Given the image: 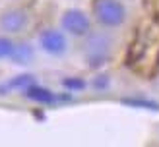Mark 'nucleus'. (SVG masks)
<instances>
[{
	"label": "nucleus",
	"instance_id": "nucleus-12",
	"mask_svg": "<svg viewBox=\"0 0 159 147\" xmlns=\"http://www.w3.org/2000/svg\"><path fill=\"white\" fill-rule=\"evenodd\" d=\"M107 83H109L107 77H105V76H99V77H95L93 87H97V89H105V87H107Z\"/></svg>",
	"mask_w": 159,
	"mask_h": 147
},
{
	"label": "nucleus",
	"instance_id": "nucleus-2",
	"mask_svg": "<svg viewBox=\"0 0 159 147\" xmlns=\"http://www.w3.org/2000/svg\"><path fill=\"white\" fill-rule=\"evenodd\" d=\"M62 27H64L68 33H72L76 37H82V35H87L89 33V27H91V23H89V18L82 12V10H66L64 15H62Z\"/></svg>",
	"mask_w": 159,
	"mask_h": 147
},
{
	"label": "nucleus",
	"instance_id": "nucleus-7",
	"mask_svg": "<svg viewBox=\"0 0 159 147\" xmlns=\"http://www.w3.org/2000/svg\"><path fill=\"white\" fill-rule=\"evenodd\" d=\"M25 95L31 99V101H35V103H41V105H49V103H54L57 97L51 89H47V87H41V85H31L29 89H25Z\"/></svg>",
	"mask_w": 159,
	"mask_h": 147
},
{
	"label": "nucleus",
	"instance_id": "nucleus-3",
	"mask_svg": "<svg viewBox=\"0 0 159 147\" xmlns=\"http://www.w3.org/2000/svg\"><path fill=\"white\" fill-rule=\"evenodd\" d=\"M109 56V39L103 35H91L87 41V62L89 66H101Z\"/></svg>",
	"mask_w": 159,
	"mask_h": 147
},
{
	"label": "nucleus",
	"instance_id": "nucleus-6",
	"mask_svg": "<svg viewBox=\"0 0 159 147\" xmlns=\"http://www.w3.org/2000/svg\"><path fill=\"white\" fill-rule=\"evenodd\" d=\"M31 85H35L33 76H31V74H20V76L12 77V80L0 83V95L10 93V91H16V89H29Z\"/></svg>",
	"mask_w": 159,
	"mask_h": 147
},
{
	"label": "nucleus",
	"instance_id": "nucleus-10",
	"mask_svg": "<svg viewBox=\"0 0 159 147\" xmlns=\"http://www.w3.org/2000/svg\"><path fill=\"white\" fill-rule=\"evenodd\" d=\"M16 49V45L10 41V39H6V37H0V58H8L10 56L12 58V52Z\"/></svg>",
	"mask_w": 159,
	"mask_h": 147
},
{
	"label": "nucleus",
	"instance_id": "nucleus-11",
	"mask_svg": "<svg viewBox=\"0 0 159 147\" xmlns=\"http://www.w3.org/2000/svg\"><path fill=\"white\" fill-rule=\"evenodd\" d=\"M62 85H64L66 89H74V91L85 89V81L84 80H78V77H66V80H62Z\"/></svg>",
	"mask_w": 159,
	"mask_h": 147
},
{
	"label": "nucleus",
	"instance_id": "nucleus-8",
	"mask_svg": "<svg viewBox=\"0 0 159 147\" xmlns=\"http://www.w3.org/2000/svg\"><path fill=\"white\" fill-rule=\"evenodd\" d=\"M12 60L16 62V64H29L31 60H33V46H31L29 43H20L16 45V49L12 52Z\"/></svg>",
	"mask_w": 159,
	"mask_h": 147
},
{
	"label": "nucleus",
	"instance_id": "nucleus-9",
	"mask_svg": "<svg viewBox=\"0 0 159 147\" xmlns=\"http://www.w3.org/2000/svg\"><path fill=\"white\" fill-rule=\"evenodd\" d=\"M122 105L126 106H134V108H146V110H155L159 112V105L155 101H148V99H122Z\"/></svg>",
	"mask_w": 159,
	"mask_h": 147
},
{
	"label": "nucleus",
	"instance_id": "nucleus-4",
	"mask_svg": "<svg viewBox=\"0 0 159 147\" xmlns=\"http://www.w3.org/2000/svg\"><path fill=\"white\" fill-rule=\"evenodd\" d=\"M39 43H41V49L49 54H54V56H58L66 50V37L60 33L58 29H45L41 35H39Z\"/></svg>",
	"mask_w": 159,
	"mask_h": 147
},
{
	"label": "nucleus",
	"instance_id": "nucleus-1",
	"mask_svg": "<svg viewBox=\"0 0 159 147\" xmlns=\"http://www.w3.org/2000/svg\"><path fill=\"white\" fill-rule=\"evenodd\" d=\"M93 15L107 27H116L126 19V8L118 0H93Z\"/></svg>",
	"mask_w": 159,
	"mask_h": 147
},
{
	"label": "nucleus",
	"instance_id": "nucleus-5",
	"mask_svg": "<svg viewBox=\"0 0 159 147\" xmlns=\"http://www.w3.org/2000/svg\"><path fill=\"white\" fill-rule=\"evenodd\" d=\"M27 25V14L23 10H8L0 15V29L6 33H18Z\"/></svg>",
	"mask_w": 159,
	"mask_h": 147
}]
</instances>
